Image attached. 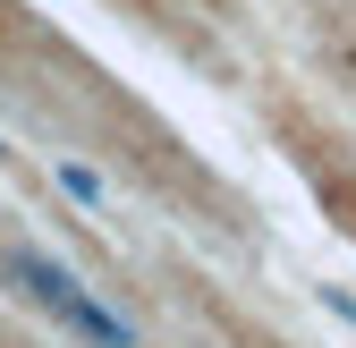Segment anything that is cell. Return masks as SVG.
I'll return each instance as SVG.
<instances>
[{"label":"cell","instance_id":"obj_1","mask_svg":"<svg viewBox=\"0 0 356 348\" xmlns=\"http://www.w3.org/2000/svg\"><path fill=\"white\" fill-rule=\"evenodd\" d=\"M0 280H9L26 306H42L68 340H85V348H136V323H127L102 289H85L60 255H42V246H9V255H0Z\"/></svg>","mask_w":356,"mask_h":348},{"label":"cell","instance_id":"obj_3","mask_svg":"<svg viewBox=\"0 0 356 348\" xmlns=\"http://www.w3.org/2000/svg\"><path fill=\"white\" fill-rule=\"evenodd\" d=\"M0 153H9V145H0Z\"/></svg>","mask_w":356,"mask_h":348},{"label":"cell","instance_id":"obj_2","mask_svg":"<svg viewBox=\"0 0 356 348\" xmlns=\"http://www.w3.org/2000/svg\"><path fill=\"white\" fill-rule=\"evenodd\" d=\"M60 187H68L76 204H94V212L111 204V187H102V179H94V170H85V161H60Z\"/></svg>","mask_w":356,"mask_h":348}]
</instances>
